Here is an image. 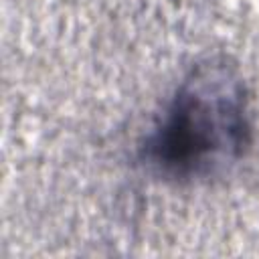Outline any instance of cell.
Instances as JSON below:
<instances>
[{"label": "cell", "mask_w": 259, "mask_h": 259, "mask_svg": "<svg viewBox=\"0 0 259 259\" xmlns=\"http://www.w3.org/2000/svg\"><path fill=\"white\" fill-rule=\"evenodd\" d=\"M253 140L245 79L227 59L190 69L142 148L150 170L172 182H198L227 172Z\"/></svg>", "instance_id": "6da1fadb"}]
</instances>
